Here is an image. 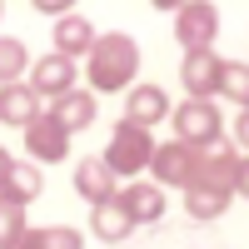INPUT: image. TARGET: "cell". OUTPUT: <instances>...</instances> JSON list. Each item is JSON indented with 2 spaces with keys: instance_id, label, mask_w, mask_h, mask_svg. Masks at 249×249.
<instances>
[{
  "instance_id": "cell-1",
  "label": "cell",
  "mask_w": 249,
  "mask_h": 249,
  "mask_svg": "<svg viewBox=\"0 0 249 249\" xmlns=\"http://www.w3.org/2000/svg\"><path fill=\"white\" fill-rule=\"evenodd\" d=\"M85 60H90V85H95L100 95L130 90V80L140 75V45H135L124 30L95 35V50H90Z\"/></svg>"
},
{
  "instance_id": "cell-2",
  "label": "cell",
  "mask_w": 249,
  "mask_h": 249,
  "mask_svg": "<svg viewBox=\"0 0 249 249\" xmlns=\"http://www.w3.org/2000/svg\"><path fill=\"white\" fill-rule=\"evenodd\" d=\"M150 155H155V135L140 130V124H130V120H120L115 130H110V144H105L100 160L110 164L115 179H130L140 170H150Z\"/></svg>"
},
{
  "instance_id": "cell-3",
  "label": "cell",
  "mask_w": 249,
  "mask_h": 249,
  "mask_svg": "<svg viewBox=\"0 0 249 249\" xmlns=\"http://www.w3.org/2000/svg\"><path fill=\"white\" fill-rule=\"evenodd\" d=\"M170 120H175V140L190 144V150H214V144H224V120H219L214 100H184L179 110H170Z\"/></svg>"
},
{
  "instance_id": "cell-4",
  "label": "cell",
  "mask_w": 249,
  "mask_h": 249,
  "mask_svg": "<svg viewBox=\"0 0 249 249\" xmlns=\"http://www.w3.org/2000/svg\"><path fill=\"white\" fill-rule=\"evenodd\" d=\"M214 35H219V10L210 0H190V5L175 10V40L184 45V55L214 50Z\"/></svg>"
},
{
  "instance_id": "cell-5",
  "label": "cell",
  "mask_w": 249,
  "mask_h": 249,
  "mask_svg": "<svg viewBox=\"0 0 249 249\" xmlns=\"http://www.w3.org/2000/svg\"><path fill=\"white\" fill-rule=\"evenodd\" d=\"M195 164H199V150H190V144H179V140H164V144H155V155H150V175H155L160 190H164V184L190 190Z\"/></svg>"
},
{
  "instance_id": "cell-6",
  "label": "cell",
  "mask_w": 249,
  "mask_h": 249,
  "mask_svg": "<svg viewBox=\"0 0 249 249\" xmlns=\"http://www.w3.org/2000/svg\"><path fill=\"white\" fill-rule=\"evenodd\" d=\"M234 164H239V150H230V144L199 150V164H195L190 190H214V195H230V199H234Z\"/></svg>"
},
{
  "instance_id": "cell-7",
  "label": "cell",
  "mask_w": 249,
  "mask_h": 249,
  "mask_svg": "<svg viewBox=\"0 0 249 249\" xmlns=\"http://www.w3.org/2000/svg\"><path fill=\"white\" fill-rule=\"evenodd\" d=\"M25 85L40 95V100H50V105H55V100L60 95H70L75 90V60H65V55H40L35 60V65H30V80H25Z\"/></svg>"
},
{
  "instance_id": "cell-8",
  "label": "cell",
  "mask_w": 249,
  "mask_h": 249,
  "mask_svg": "<svg viewBox=\"0 0 249 249\" xmlns=\"http://www.w3.org/2000/svg\"><path fill=\"white\" fill-rule=\"evenodd\" d=\"M25 150H30L35 164H60V160L70 155V135L60 130V124L50 120V110H45L35 124H25Z\"/></svg>"
},
{
  "instance_id": "cell-9",
  "label": "cell",
  "mask_w": 249,
  "mask_h": 249,
  "mask_svg": "<svg viewBox=\"0 0 249 249\" xmlns=\"http://www.w3.org/2000/svg\"><path fill=\"white\" fill-rule=\"evenodd\" d=\"M219 65H224V60H219L214 50L184 55L179 80H184V90H190V100H214V95H219Z\"/></svg>"
},
{
  "instance_id": "cell-10",
  "label": "cell",
  "mask_w": 249,
  "mask_h": 249,
  "mask_svg": "<svg viewBox=\"0 0 249 249\" xmlns=\"http://www.w3.org/2000/svg\"><path fill=\"white\" fill-rule=\"evenodd\" d=\"M124 120L140 130H155L160 120H170V95L160 85H130L124 90Z\"/></svg>"
},
{
  "instance_id": "cell-11",
  "label": "cell",
  "mask_w": 249,
  "mask_h": 249,
  "mask_svg": "<svg viewBox=\"0 0 249 249\" xmlns=\"http://www.w3.org/2000/svg\"><path fill=\"white\" fill-rule=\"evenodd\" d=\"M120 210L130 214L135 224H155L160 214H164V190L155 179H130V184H120Z\"/></svg>"
},
{
  "instance_id": "cell-12",
  "label": "cell",
  "mask_w": 249,
  "mask_h": 249,
  "mask_svg": "<svg viewBox=\"0 0 249 249\" xmlns=\"http://www.w3.org/2000/svg\"><path fill=\"white\" fill-rule=\"evenodd\" d=\"M75 190H80V199H90V210H95V204H105V199L120 195V179L110 175V164L95 155V160H80L75 164Z\"/></svg>"
},
{
  "instance_id": "cell-13",
  "label": "cell",
  "mask_w": 249,
  "mask_h": 249,
  "mask_svg": "<svg viewBox=\"0 0 249 249\" xmlns=\"http://www.w3.org/2000/svg\"><path fill=\"white\" fill-rule=\"evenodd\" d=\"M40 115V95L25 85V80H15V85H0V124H15V130H25V124H35Z\"/></svg>"
},
{
  "instance_id": "cell-14",
  "label": "cell",
  "mask_w": 249,
  "mask_h": 249,
  "mask_svg": "<svg viewBox=\"0 0 249 249\" xmlns=\"http://www.w3.org/2000/svg\"><path fill=\"white\" fill-rule=\"evenodd\" d=\"M95 50V25L85 15H60L55 20V55H65V60H80V55H90Z\"/></svg>"
},
{
  "instance_id": "cell-15",
  "label": "cell",
  "mask_w": 249,
  "mask_h": 249,
  "mask_svg": "<svg viewBox=\"0 0 249 249\" xmlns=\"http://www.w3.org/2000/svg\"><path fill=\"white\" fill-rule=\"evenodd\" d=\"M50 120H55L65 135L90 130V124H95V95H90V90H70V95H60L55 105H50Z\"/></svg>"
},
{
  "instance_id": "cell-16",
  "label": "cell",
  "mask_w": 249,
  "mask_h": 249,
  "mask_svg": "<svg viewBox=\"0 0 249 249\" xmlns=\"http://www.w3.org/2000/svg\"><path fill=\"white\" fill-rule=\"evenodd\" d=\"M130 230H135V219L120 210V199H105V204H95V210H90V234H95V239L120 244V239H130Z\"/></svg>"
},
{
  "instance_id": "cell-17",
  "label": "cell",
  "mask_w": 249,
  "mask_h": 249,
  "mask_svg": "<svg viewBox=\"0 0 249 249\" xmlns=\"http://www.w3.org/2000/svg\"><path fill=\"white\" fill-rule=\"evenodd\" d=\"M10 249H85V234L70 230V224H45V230H30L25 224V234Z\"/></svg>"
},
{
  "instance_id": "cell-18",
  "label": "cell",
  "mask_w": 249,
  "mask_h": 249,
  "mask_svg": "<svg viewBox=\"0 0 249 249\" xmlns=\"http://www.w3.org/2000/svg\"><path fill=\"white\" fill-rule=\"evenodd\" d=\"M40 190H45L40 170H35V164H20V160H15V170H10V179H5V190H0V195H5V199H15V204H30Z\"/></svg>"
},
{
  "instance_id": "cell-19",
  "label": "cell",
  "mask_w": 249,
  "mask_h": 249,
  "mask_svg": "<svg viewBox=\"0 0 249 249\" xmlns=\"http://www.w3.org/2000/svg\"><path fill=\"white\" fill-rule=\"evenodd\" d=\"M25 70H30V50H25V40L0 35V85H15Z\"/></svg>"
},
{
  "instance_id": "cell-20",
  "label": "cell",
  "mask_w": 249,
  "mask_h": 249,
  "mask_svg": "<svg viewBox=\"0 0 249 249\" xmlns=\"http://www.w3.org/2000/svg\"><path fill=\"white\" fill-rule=\"evenodd\" d=\"M219 95L234 100L239 110H249V65L244 60H224L219 65Z\"/></svg>"
},
{
  "instance_id": "cell-21",
  "label": "cell",
  "mask_w": 249,
  "mask_h": 249,
  "mask_svg": "<svg viewBox=\"0 0 249 249\" xmlns=\"http://www.w3.org/2000/svg\"><path fill=\"white\" fill-rule=\"evenodd\" d=\"M184 210L190 219H219L230 210V195H214V190H184Z\"/></svg>"
},
{
  "instance_id": "cell-22",
  "label": "cell",
  "mask_w": 249,
  "mask_h": 249,
  "mask_svg": "<svg viewBox=\"0 0 249 249\" xmlns=\"http://www.w3.org/2000/svg\"><path fill=\"white\" fill-rule=\"evenodd\" d=\"M20 234H25V204H15L0 195V249H10Z\"/></svg>"
},
{
  "instance_id": "cell-23",
  "label": "cell",
  "mask_w": 249,
  "mask_h": 249,
  "mask_svg": "<svg viewBox=\"0 0 249 249\" xmlns=\"http://www.w3.org/2000/svg\"><path fill=\"white\" fill-rule=\"evenodd\" d=\"M234 195L249 199V155H239V164H234Z\"/></svg>"
},
{
  "instance_id": "cell-24",
  "label": "cell",
  "mask_w": 249,
  "mask_h": 249,
  "mask_svg": "<svg viewBox=\"0 0 249 249\" xmlns=\"http://www.w3.org/2000/svg\"><path fill=\"white\" fill-rule=\"evenodd\" d=\"M234 144L249 155V110H239V115H234Z\"/></svg>"
},
{
  "instance_id": "cell-25",
  "label": "cell",
  "mask_w": 249,
  "mask_h": 249,
  "mask_svg": "<svg viewBox=\"0 0 249 249\" xmlns=\"http://www.w3.org/2000/svg\"><path fill=\"white\" fill-rule=\"evenodd\" d=\"M35 10H40V15H55V20H60V15H70V0H35Z\"/></svg>"
},
{
  "instance_id": "cell-26",
  "label": "cell",
  "mask_w": 249,
  "mask_h": 249,
  "mask_svg": "<svg viewBox=\"0 0 249 249\" xmlns=\"http://www.w3.org/2000/svg\"><path fill=\"white\" fill-rule=\"evenodd\" d=\"M10 170H15V160H10V150H0V190H5V179H10Z\"/></svg>"
}]
</instances>
